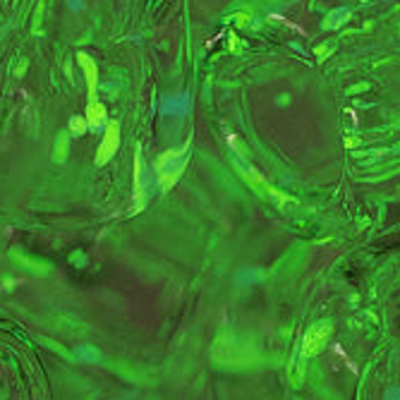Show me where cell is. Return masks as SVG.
<instances>
[{
	"label": "cell",
	"mask_w": 400,
	"mask_h": 400,
	"mask_svg": "<svg viewBox=\"0 0 400 400\" xmlns=\"http://www.w3.org/2000/svg\"><path fill=\"white\" fill-rule=\"evenodd\" d=\"M187 146H190V142H185L180 149H168L156 158V175H158L161 190H170L180 180L182 170L187 165Z\"/></svg>",
	"instance_id": "1"
},
{
	"label": "cell",
	"mask_w": 400,
	"mask_h": 400,
	"mask_svg": "<svg viewBox=\"0 0 400 400\" xmlns=\"http://www.w3.org/2000/svg\"><path fill=\"white\" fill-rule=\"evenodd\" d=\"M120 149V122L118 120H108L103 137H101L99 151H96V165H106L115 156V151Z\"/></svg>",
	"instance_id": "2"
},
{
	"label": "cell",
	"mask_w": 400,
	"mask_h": 400,
	"mask_svg": "<svg viewBox=\"0 0 400 400\" xmlns=\"http://www.w3.org/2000/svg\"><path fill=\"white\" fill-rule=\"evenodd\" d=\"M328 336H331V324L326 321H319L304 333V340H302V357H314L321 352V347L326 345Z\"/></svg>",
	"instance_id": "3"
},
{
	"label": "cell",
	"mask_w": 400,
	"mask_h": 400,
	"mask_svg": "<svg viewBox=\"0 0 400 400\" xmlns=\"http://www.w3.org/2000/svg\"><path fill=\"white\" fill-rule=\"evenodd\" d=\"M132 211H139L146 206V185H144V163H142V151H135V187H132Z\"/></svg>",
	"instance_id": "4"
},
{
	"label": "cell",
	"mask_w": 400,
	"mask_h": 400,
	"mask_svg": "<svg viewBox=\"0 0 400 400\" xmlns=\"http://www.w3.org/2000/svg\"><path fill=\"white\" fill-rule=\"evenodd\" d=\"M77 63L82 67L84 79H86V89H89V101H96V86H99V67L94 63V58L86 53H77Z\"/></svg>",
	"instance_id": "5"
},
{
	"label": "cell",
	"mask_w": 400,
	"mask_h": 400,
	"mask_svg": "<svg viewBox=\"0 0 400 400\" xmlns=\"http://www.w3.org/2000/svg\"><path fill=\"white\" fill-rule=\"evenodd\" d=\"M84 118H86V125H89V129H99L101 125L108 120V108H106L101 101H89Z\"/></svg>",
	"instance_id": "6"
},
{
	"label": "cell",
	"mask_w": 400,
	"mask_h": 400,
	"mask_svg": "<svg viewBox=\"0 0 400 400\" xmlns=\"http://www.w3.org/2000/svg\"><path fill=\"white\" fill-rule=\"evenodd\" d=\"M67 151H70V132H60L58 142H55V161L63 163L67 158Z\"/></svg>",
	"instance_id": "7"
},
{
	"label": "cell",
	"mask_w": 400,
	"mask_h": 400,
	"mask_svg": "<svg viewBox=\"0 0 400 400\" xmlns=\"http://www.w3.org/2000/svg\"><path fill=\"white\" fill-rule=\"evenodd\" d=\"M67 127H70V135H77V137H82L89 132V125H86V118H84V115H72L70 122H67Z\"/></svg>",
	"instance_id": "8"
}]
</instances>
